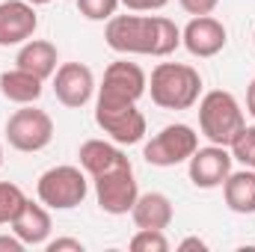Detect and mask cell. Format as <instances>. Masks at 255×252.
<instances>
[{"label":"cell","instance_id":"6da1fadb","mask_svg":"<svg viewBox=\"0 0 255 252\" xmlns=\"http://www.w3.org/2000/svg\"><path fill=\"white\" fill-rule=\"evenodd\" d=\"M104 42L116 54L169 57L181 45V27L163 15H113L104 27Z\"/></svg>","mask_w":255,"mask_h":252},{"label":"cell","instance_id":"7a4b0ae2","mask_svg":"<svg viewBox=\"0 0 255 252\" xmlns=\"http://www.w3.org/2000/svg\"><path fill=\"white\" fill-rule=\"evenodd\" d=\"M145 92L160 110H190L202 95V74L187 63H157Z\"/></svg>","mask_w":255,"mask_h":252},{"label":"cell","instance_id":"3957f363","mask_svg":"<svg viewBox=\"0 0 255 252\" xmlns=\"http://www.w3.org/2000/svg\"><path fill=\"white\" fill-rule=\"evenodd\" d=\"M244 125H247L244 107L238 104V98L232 92L211 89V92L202 95V101H199V130H202V136H208V142L229 145Z\"/></svg>","mask_w":255,"mask_h":252},{"label":"cell","instance_id":"277c9868","mask_svg":"<svg viewBox=\"0 0 255 252\" xmlns=\"http://www.w3.org/2000/svg\"><path fill=\"white\" fill-rule=\"evenodd\" d=\"M86 193H89V178L80 166H51L36 181L39 202L48 205L51 211H71L83 205Z\"/></svg>","mask_w":255,"mask_h":252},{"label":"cell","instance_id":"5b68a950","mask_svg":"<svg viewBox=\"0 0 255 252\" xmlns=\"http://www.w3.org/2000/svg\"><path fill=\"white\" fill-rule=\"evenodd\" d=\"M6 139L15 151H42L54 139V119L33 104H21V110L6 119Z\"/></svg>","mask_w":255,"mask_h":252},{"label":"cell","instance_id":"8992f818","mask_svg":"<svg viewBox=\"0 0 255 252\" xmlns=\"http://www.w3.org/2000/svg\"><path fill=\"white\" fill-rule=\"evenodd\" d=\"M148 89V77L136 63L116 60L104 68V80L98 86L95 104H110V107H122V104H136Z\"/></svg>","mask_w":255,"mask_h":252},{"label":"cell","instance_id":"52a82bcc","mask_svg":"<svg viewBox=\"0 0 255 252\" xmlns=\"http://www.w3.org/2000/svg\"><path fill=\"white\" fill-rule=\"evenodd\" d=\"M196 148H199V133L184 122H175V125L160 127L142 145V157L151 166H178L190 160Z\"/></svg>","mask_w":255,"mask_h":252},{"label":"cell","instance_id":"ba28073f","mask_svg":"<svg viewBox=\"0 0 255 252\" xmlns=\"http://www.w3.org/2000/svg\"><path fill=\"white\" fill-rule=\"evenodd\" d=\"M95 184V199H98V208L110 217H125L130 214L136 196H139V184H136V175H133V166L130 160L92 178Z\"/></svg>","mask_w":255,"mask_h":252},{"label":"cell","instance_id":"9c48e42d","mask_svg":"<svg viewBox=\"0 0 255 252\" xmlns=\"http://www.w3.org/2000/svg\"><path fill=\"white\" fill-rule=\"evenodd\" d=\"M95 122L98 127L119 145H136L145 136V116L136 110V104H95Z\"/></svg>","mask_w":255,"mask_h":252},{"label":"cell","instance_id":"30bf717a","mask_svg":"<svg viewBox=\"0 0 255 252\" xmlns=\"http://www.w3.org/2000/svg\"><path fill=\"white\" fill-rule=\"evenodd\" d=\"M232 151L229 145H205V148H196L193 157L187 160V175L199 190H214L223 187V181L232 175Z\"/></svg>","mask_w":255,"mask_h":252},{"label":"cell","instance_id":"8fae6325","mask_svg":"<svg viewBox=\"0 0 255 252\" xmlns=\"http://www.w3.org/2000/svg\"><path fill=\"white\" fill-rule=\"evenodd\" d=\"M95 74L83 63H63L54 71V95L68 110H80L95 95Z\"/></svg>","mask_w":255,"mask_h":252},{"label":"cell","instance_id":"7c38bea8","mask_svg":"<svg viewBox=\"0 0 255 252\" xmlns=\"http://www.w3.org/2000/svg\"><path fill=\"white\" fill-rule=\"evenodd\" d=\"M226 42H229V30L214 15H193L187 27L181 30V45L190 51V57H199V60L217 57L226 48Z\"/></svg>","mask_w":255,"mask_h":252},{"label":"cell","instance_id":"4fadbf2b","mask_svg":"<svg viewBox=\"0 0 255 252\" xmlns=\"http://www.w3.org/2000/svg\"><path fill=\"white\" fill-rule=\"evenodd\" d=\"M39 27L36 6L27 0H0V48L24 45Z\"/></svg>","mask_w":255,"mask_h":252},{"label":"cell","instance_id":"5bb4252c","mask_svg":"<svg viewBox=\"0 0 255 252\" xmlns=\"http://www.w3.org/2000/svg\"><path fill=\"white\" fill-rule=\"evenodd\" d=\"M9 226H12V232L24 241V247H45V244H48V238H51V232H54L51 208H48V205H42V202L27 199Z\"/></svg>","mask_w":255,"mask_h":252},{"label":"cell","instance_id":"9a60e30c","mask_svg":"<svg viewBox=\"0 0 255 252\" xmlns=\"http://www.w3.org/2000/svg\"><path fill=\"white\" fill-rule=\"evenodd\" d=\"M172 217H175V208H172V199L166 193H139L133 208H130V220L136 229H169L172 226Z\"/></svg>","mask_w":255,"mask_h":252},{"label":"cell","instance_id":"2e32d148","mask_svg":"<svg viewBox=\"0 0 255 252\" xmlns=\"http://www.w3.org/2000/svg\"><path fill=\"white\" fill-rule=\"evenodd\" d=\"M77 157H80V169L89 178H98V175L128 163V154L119 148V142H107V139H86L77 148Z\"/></svg>","mask_w":255,"mask_h":252},{"label":"cell","instance_id":"e0dca14e","mask_svg":"<svg viewBox=\"0 0 255 252\" xmlns=\"http://www.w3.org/2000/svg\"><path fill=\"white\" fill-rule=\"evenodd\" d=\"M57 63H60L57 45L48 42V39H30V42H24L21 51H18V57H15V65H18V68L36 74V77H42V80L54 77V71L60 68Z\"/></svg>","mask_w":255,"mask_h":252},{"label":"cell","instance_id":"ac0fdd59","mask_svg":"<svg viewBox=\"0 0 255 252\" xmlns=\"http://www.w3.org/2000/svg\"><path fill=\"white\" fill-rule=\"evenodd\" d=\"M42 92H45V80L18 65L0 74V95L12 104H36Z\"/></svg>","mask_w":255,"mask_h":252},{"label":"cell","instance_id":"d6986e66","mask_svg":"<svg viewBox=\"0 0 255 252\" xmlns=\"http://www.w3.org/2000/svg\"><path fill=\"white\" fill-rule=\"evenodd\" d=\"M223 199L229 205V211L235 214H255V169L247 166L241 172H232L223 181Z\"/></svg>","mask_w":255,"mask_h":252},{"label":"cell","instance_id":"ffe728a7","mask_svg":"<svg viewBox=\"0 0 255 252\" xmlns=\"http://www.w3.org/2000/svg\"><path fill=\"white\" fill-rule=\"evenodd\" d=\"M27 202L24 190L12 181H0V226H9L15 220V214L21 211V205Z\"/></svg>","mask_w":255,"mask_h":252},{"label":"cell","instance_id":"44dd1931","mask_svg":"<svg viewBox=\"0 0 255 252\" xmlns=\"http://www.w3.org/2000/svg\"><path fill=\"white\" fill-rule=\"evenodd\" d=\"M133 252H169V241L157 229H136V235L128 244Z\"/></svg>","mask_w":255,"mask_h":252},{"label":"cell","instance_id":"7402d4cb","mask_svg":"<svg viewBox=\"0 0 255 252\" xmlns=\"http://www.w3.org/2000/svg\"><path fill=\"white\" fill-rule=\"evenodd\" d=\"M229 151L235 160H241L244 166H250L255 157V125H244L238 130V136L229 142Z\"/></svg>","mask_w":255,"mask_h":252},{"label":"cell","instance_id":"603a6c76","mask_svg":"<svg viewBox=\"0 0 255 252\" xmlns=\"http://www.w3.org/2000/svg\"><path fill=\"white\" fill-rule=\"evenodd\" d=\"M119 6V0H77V12L86 21H110Z\"/></svg>","mask_w":255,"mask_h":252},{"label":"cell","instance_id":"cb8c5ba5","mask_svg":"<svg viewBox=\"0 0 255 252\" xmlns=\"http://www.w3.org/2000/svg\"><path fill=\"white\" fill-rule=\"evenodd\" d=\"M187 15H211L220 0H178Z\"/></svg>","mask_w":255,"mask_h":252},{"label":"cell","instance_id":"d4e9b609","mask_svg":"<svg viewBox=\"0 0 255 252\" xmlns=\"http://www.w3.org/2000/svg\"><path fill=\"white\" fill-rule=\"evenodd\" d=\"M122 6H125L128 12H157V9H163L169 0H119Z\"/></svg>","mask_w":255,"mask_h":252},{"label":"cell","instance_id":"484cf974","mask_svg":"<svg viewBox=\"0 0 255 252\" xmlns=\"http://www.w3.org/2000/svg\"><path fill=\"white\" fill-rule=\"evenodd\" d=\"M45 250L48 252H83V244L77 238H57V241H48Z\"/></svg>","mask_w":255,"mask_h":252},{"label":"cell","instance_id":"4316f807","mask_svg":"<svg viewBox=\"0 0 255 252\" xmlns=\"http://www.w3.org/2000/svg\"><path fill=\"white\" fill-rule=\"evenodd\" d=\"M0 252H24V241L12 232V235H0Z\"/></svg>","mask_w":255,"mask_h":252},{"label":"cell","instance_id":"83f0119b","mask_svg":"<svg viewBox=\"0 0 255 252\" xmlns=\"http://www.w3.org/2000/svg\"><path fill=\"white\" fill-rule=\"evenodd\" d=\"M208 252V244L202 241V238H184L181 244H178V252Z\"/></svg>","mask_w":255,"mask_h":252},{"label":"cell","instance_id":"f1b7e54d","mask_svg":"<svg viewBox=\"0 0 255 252\" xmlns=\"http://www.w3.org/2000/svg\"><path fill=\"white\" fill-rule=\"evenodd\" d=\"M247 113L255 119V77H253V83L247 86Z\"/></svg>","mask_w":255,"mask_h":252},{"label":"cell","instance_id":"f546056e","mask_svg":"<svg viewBox=\"0 0 255 252\" xmlns=\"http://www.w3.org/2000/svg\"><path fill=\"white\" fill-rule=\"evenodd\" d=\"M27 3H33V6H45V3H54V0H27Z\"/></svg>","mask_w":255,"mask_h":252},{"label":"cell","instance_id":"4dcf8cb0","mask_svg":"<svg viewBox=\"0 0 255 252\" xmlns=\"http://www.w3.org/2000/svg\"><path fill=\"white\" fill-rule=\"evenodd\" d=\"M0 166H3V145H0Z\"/></svg>","mask_w":255,"mask_h":252},{"label":"cell","instance_id":"1f68e13d","mask_svg":"<svg viewBox=\"0 0 255 252\" xmlns=\"http://www.w3.org/2000/svg\"><path fill=\"white\" fill-rule=\"evenodd\" d=\"M250 166H253V169H255V157H253V163H250Z\"/></svg>","mask_w":255,"mask_h":252},{"label":"cell","instance_id":"d6a6232c","mask_svg":"<svg viewBox=\"0 0 255 252\" xmlns=\"http://www.w3.org/2000/svg\"><path fill=\"white\" fill-rule=\"evenodd\" d=\"M253 39H255V33H253Z\"/></svg>","mask_w":255,"mask_h":252}]
</instances>
